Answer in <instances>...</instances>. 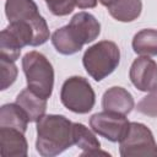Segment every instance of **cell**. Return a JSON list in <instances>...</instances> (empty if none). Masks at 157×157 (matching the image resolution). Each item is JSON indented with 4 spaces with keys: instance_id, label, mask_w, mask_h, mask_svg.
Wrapping results in <instances>:
<instances>
[{
    "instance_id": "277c9868",
    "label": "cell",
    "mask_w": 157,
    "mask_h": 157,
    "mask_svg": "<svg viewBox=\"0 0 157 157\" xmlns=\"http://www.w3.org/2000/svg\"><path fill=\"white\" fill-rule=\"evenodd\" d=\"M60 101L69 110L77 114H86L94 107L96 94L91 83L85 77L71 76L61 86Z\"/></svg>"
},
{
    "instance_id": "ac0fdd59",
    "label": "cell",
    "mask_w": 157,
    "mask_h": 157,
    "mask_svg": "<svg viewBox=\"0 0 157 157\" xmlns=\"http://www.w3.org/2000/svg\"><path fill=\"white\" fill-rule=\"evenodd\" d=\"M22 48L23 47L21 45V43L5 27L0 34V56L6 58L11 61H16L20 58Z\"/></svg>"
},
{
    "instance_id": "603a6c76",
    "label": "cell",
    "mask_w": 157,
    "mask_h": 157,
    "mask_svg": "<svg viewBox=\"0 0 157 157\" xmlns=\"http://www.w3.org/2000/svg\"><path fill=\"white\" fill-rule=\"evenodd\" d=\"M98 1H99V2H101V4L103 5V6L108 7V6H109V4H110V2L113 1V0H98Z\"/></svg>"
},
{
    "instance_id": "7a4b0ae2",
    "label": "cell",
    "mask_w": 157,
    "mask_h": 157,
    "mask_svg": "<svg viewBox=\"0 0 157 157\" xmlns=\"http://www.w3.org/2000/svg\"><path fill=\"white\" fill-rule=\"evenodd\" d=\"M22 70L27 88L44 99L50 98L54 87V69L48 58L36 50L28 52L22 58Z\"/></svg>"
},
{
    "instance_id": "7c38bea8",
    "label": "cell",
    "mask_w": 157,
    "mask_h": 157,
    "mask_svg": "<svg viewBox=\"0 0 157 157\" xmlns=\"http://www.w3.org/2000/svg\"><path fill=\"white\" fill-rule=\"evenodd\" d=\"M52 43L58 53L63 55H72L78 53L85 45L78 37L75 34L72 28L66 25L64 27L58 28L52 34Z\"/></svg>"
},
{
    "instance_id": "d6986e66",
    "label": "cell",
    "mask_w": 157,
    "mask_h": 157,
    "mask_svg": "<svg viewBox=\"0 0 157 157\" xmlns=\"http://www.w3.org/2000/svg\"><path fill=\"white\" fill-rule=\"evenodd\" d=\"M0 69H1V91L10 87L17 78L18 70L15 65V61L7 60L6 58L0 56Z\"/></svg>"
},
{
    "instance_id": "3957f363",
    "label": "cell",
    "mask_w": 157,
    "mask_h": 157,
    "mask_svg": "<svg viewBox=\"0 0 157 157\" xmlns=\"http://www.w3.org/2000/svg\"><path fill=\"white\" fill-rule=\"evenodd\" d=\"M120 63L119 47L112 40H101L86 49L82 64L87 74L96 81L109 76Z\"/></svg>"
},
{
    "instance_id": "2e32d148",
    "label": "cell",
    "mask_w": 157,
    "mask_h": 157,
    "mask_svg": "<svg viewBox=\"0 0 157 157\" xmlns=\"http://www.w3.org/2000/svg\"><path fill=\"white\" fill-rule=\"evenodd\" d=\"M38 13V6L33 0H7L5 4V15L9 22L29 20Z\"/></svg>"
},
{
    "instance_id": "ffe728a7",
    "label": "cell",
    "mask_w": 157,
    "mask_h": 157,
    "mask_svg": "<svg viewBox=\"0 0 157 157\" xmlns=\"http://www.w3.org/2000/svg\"><path fill=\"white\" fill-rule=\"evenodd\" d=\"M136 109L139 113L151 117V118H157V88L151 91L147 96H145L136 105Z\"/></svg>"
},
{
    "instance_id": "e0dca14e",
    "label": "cell",
    "mask_w": 157,
    "mask_h": 157,
    "mask_svg": "<svg viewBox=\"0 0 157 157\" xmlns=\"http://www.w3.org/2000/svg\"><path fill=\"white\" fill-rule=\"evenodd\" d=\"M132 49L136 54L142 56L157 55V31L146 28L139 31L132 38Z\"/></svg>"
},
{
    "instance_id": "30bf717a",
    "label": "cell",
    "mask_w": 157,
    "mask_h": 157,
    "mask_svg": "<svg viewBox=\"0 0 157 157\" xmlns=\"http://www.w3.org/2000/svg\"><path fill=\"white\" fill-rule=\"evenodd\" d=\"M69 26L83 44L93 42L101 33V23L88 12H78L74 15Z\"/></svg>"
},
{
    "instance_id": "44dd1931",
    "label": "cell",
    "mask_w": 157,
    "mask_h": 157,
    "mask_svg": "<svg viewBox=\"0 0 157 157\" xmlns=\"http://www.w3.org/2000/svg\"><path fill=\"white\" fill-rule=\"evenodd\" d=\"M49 11L55 16H66L76 6L75 0H44Z\"/></svg>"
},
{
    "instance_id": "9c48e42d",
    "label": "cell",
    "mask_w": 157,
    "mask_h": 157,
    "mask_svg": "<svg viewBox=\"0 0 157 157\" xmlns=\"http://www.w3.org/2000/svg\"><path fill=\"white\" fill-rule=\"evenodd\" d=\"M102 107L104 110L126 115L135 107V102L132 94L128 90L114 86L104 92L102 97Z\"/></svg>"
},
{
    "instance_id": "8fae6325",
    "label": "cell",
    "mask_w": 157,
    "mask_h": 157,
    "mask_svg": "<svg viewBox=\"0 0 157 157\" xmlns=\"http://www.w3.org/2000/svg\"><path fill=\"white\" fill-rule=\"evenodd\" d=\"M16 103L25 110L29 123H37L43 115H45L47 99L37 96L29 88H25L17 94Z\"/></svg>"
},
{
    "instance_id": "52a82bcc",
    "label": "cell",
    "mask_w": 157,
    "mask_h": 157,
    "mask_svg": "<svg viewBox=\"0 0 157 157\" xmlns=\"http://www.w3.org/2000/svg\"><path fill=\"white\" fill-rule=\"evenodd\" d=\"M129 77L139 91H153L157 88V63L150 56L136 58L130 66Z\"/></svg>"
},
{
    "instance_id": "ba28073f",
    "label": "cell",
    "mask_w": 157,
    "mask_h": 157,
    "mask_svg": "<svg viewBox=\"0 0 157 157\" xmlns=\"http://www.w3.org/2000/svg\"><path fill=\"white\" fill-rule=\"evenodd\" d=\"M0 152L4 157H26L28 144L25 132L17 129L0 128Z\"/></svg>"
},
{
    "instance_id": "5b68a950",
    "label": "cell",
    "mask_w": 157,
    "mask_h": 157,
    "mask_svg": "<svg viewBox=\"0 0 157 157\" xmlns=\"http://www.w3.org/2000/svg\"><path fill=\"white\" fill-rule=\"evenodd\" d=\"M119 152L123 157H157V142L145 124L131 121L119 141Z\"/></svg>"
},
{
    "instance_id": "4fadbf2b",
    "label": "cell",
    "mask_w": 157,
    "mask_h": 157,
    "mask_svg": "<svg viewBox=\"0 0 157 157\" xmlns=\"http://www.w3.org/2000/svg\"><path fill=\"white\" fill-rule=\"evenodd\" d=\"M74 144L83 151L81 153L82 157L94 156L98 153L109 156L108 152L101 151V142L98 141L96 135L81 123H74Z\"/></svg>"
},
{
    "instance_id": "5bb4252c",
    "label": "cell",
    "mask_w": 157,
    "mask_h": 157,
    "mask_svg": "<svg viewBox=\"0 0 157 157\" xmlns=\"http://www.w3.org/2000/svg\"><path fill=\"white\" fill-rule=\"evenodd\" d=\"M29 120L25 110L17 103H7L0 108V128L17 129L26 132Z\"/></svg>"
},
{
    "instance_id": "9a60e30c",
    "label": "cell",
    "mask_w": 157,
    "mask_h": 157,
    "mask_svg": "<svg viewBox=\"0 0 157 157\" xmlns=\"http://www.w3.org/2000/svg\"><path fill=\"white\" fill-rule=\"evenodd\" d=\"M113 18L119 22H131L142 11L141 0H113L107 7Z\"/></svg>"
},
{
    "instance_id": "6da1fadb",
    "label": "cell",
    "mask_w": 157,
    "mask_h": 157,
    "mask_svg": "<svg viewBox=\"0 0 157 157\" xmlns=\"http://www.w3.org/2000/svg\"><path fill=\"white\" fill-rule=\"evenodd\" d=\"M74 144V123L59 114L43 115L37 121L36 150L43 157L63 153Z\"/></svg>"
},
{
    "instance_id": "8992f818",
    "label": "cell",
    "mask_w": 157,
    "mask_h": 157,
    "mask_svg": "<svg viewBox=\"0 0 157 157\" xmlns=\"http://www.w3.org/2000/svg\"><path fill=\"white\" fill-rule=\"evenodd\" d=\"M129 124L125 115L108 110L96 113L90 118L92 131L112 142H119L124 137Z\"/></svg>"
},
{
    "instance_id": "7402d4cb",
    "label": "cell",
    "mask_w": 157,
    "mask_h": 157,
    "mask_svg": "<svg viewBox=\"0 0 157 157\" xmlns=\"http://www.w3.org/2000/svg\"><path fill=\"white\" fill-rule=\"evenodd\" d=\"M78 9H93L97 6V0H75Z\"/></svg>"
}]
</instances>
